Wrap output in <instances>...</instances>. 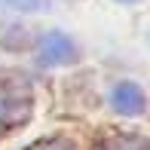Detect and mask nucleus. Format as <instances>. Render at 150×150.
I'll return each mask as SVG.
<instances>
[{
  "instance_id": "f03ea898",
  "label": "nucleus",
  "mask_w": 150,
  "mask_h": 150,
  "mask_svg": "<svg viewBox=\"0 0 150 150\" xmlns=\"http://www.w3.org/2000/svg\"><path fill=\"white\" fill-rule=\"evenodd\" d=\"M77 58V46L67 34L52 31L40 40V61L43 64H67V61Z\"/></svg>"
},
{
  "instance_id": "20e7f679",
  "label": "nucleus",
  "mask_w": 150,
  "mask_h": 150,
  "mask_svg": "<svg viewBox=\"0 0 150 150\" xmlns=\"http://www.w3.org/2000/svg\"><path fill=\"white\" fill-rule=\"evenodd\" d=\"M107 150H150V144L144 138H117Z\"/></svg>"
},
{
  "instance_id": "7ed1b4c3",
  "label": "nucleus",
  "mask_w": 150,
  "mask_h": 150,
  "mask_svg": "<svg viewBox=\"0 0 150 150\" xmlns=\"http://www.w3.org/2000/svg\"><path fill=\"white\" fill-rule=\"evenodd\" d=\"M110 101H113V107H117L120 113H129V117H135V113L144 110V92H141L135 83H120L117 89H113Z\"/></svg>"
},
{
  "instance_id": "f257e3e1",
  "label": "nucleus",
  "mask_w": 150,
  "mask_h": 150,
  "mask_svg": "<svg viewBox=\"0 0 150 150\" xmlns=\"http://www.w3.org/2000/svg\"><path fill=\"white\" fill-rule=\"evenodd\" d=\"M31 113V92L22 83H6L0 80V122L3 126H18Z\"/></svg>"
},
{
  "instance_id": "423d86ee",
  "label": "nucleus",
  "mask_w": 150,
  "mask_h": 150,
  "mask_svg": "<svg viewBox=\"0 0 150 150\" xmlns=\"http://www.w3.org/2000/svg\"><path fill=\"white\" fill-rule=\"evenodd\" d=\"M122 3H135V0H122Z\"/></svg>"
},
{
  "instance_id": "39448f33",
  "label": "nucleus",
  "mask_w": 150,
  "mask_h": 150,
  "mask_svg": "<svg viewBox=\"0 0 150 150\" xmlns=\"http://www.w3.org/2000/svg\"><path fill=\"white\" fill-rule=\"evenodd\" d=\"M37 150H64V147H61V144H40Z\"/></svg>"
}]
</instances>
